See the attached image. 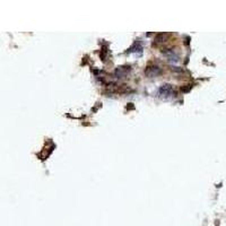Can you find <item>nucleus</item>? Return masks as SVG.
I'll return each instance as SVG.
<instances>
[{
  "label": "nucleus",
  "mask_w": 226,
  "mask_h": 226,
  "mask_svg": "<svg viewBox=\"0 0 226 226\" xmlns=\"http://www.w3.org/2000/svg\"><path fill=\"white\" fill-rule=\"evenodd\" d=\"M173 95V87L170 84H164L158 90V96L163 99H168Z\"/></svg>",
  "instance_id": "nucleus-1"
},
{
  "label": "nucleus",
  "mask_w": 226,
  "mask_h": 226,
  "mask_svg": "<svg viewBox=\"0 0 226 226\" xmlns=\"http://www.w3.org/2000/svg\"><path fill=\"white\" fill-rule=\"evenodd\" d=\"M161 72V68L158 67V66H148L145 70V74L147 77H150V78H154L156 76H158Z\"/></svg>",
  "instance_id": "nucleus-2"
},
{
  "label": "nucleus",
  "mask_w": 226,
  "mask_h": 226,
  "mask_svg": "<svg viewBox=\"0 0 226 226\" xmlns=\"http://www.w3.org/2000/svg\"><path fill=\"white\" fill-rule=\"evenodd\" d=\"M164 54L166 56L167 60L171 62V63H177L179 61V56H178L177 53L174 52L173 50H168V51H165Z\"/></svg>",
  "instance_id": "nucleus-3"
},
{
  "label": "nucleus",
  "mask_w": 226,
  "mask_h": 226,
  "mask_svg": "<svg viewBox=\"0 0 226 226\" xmlns=\"http://www.w3.org/2000/svg\"><path fill=\"white\" fill-rule=\"evenodd\" d=\"M129 72H130V68H129V67H119V68L114 71V75L118 78H122V77H124V76H127Z\"/></svg>",
  "instance_id": "nucleus-4"
},
{
  "label": "nucleus",
  "mask_w": 226,
  "mask_h": 226,
  "mask_svg": "<svg viewBox=\"0 0 226 226\" xmlns=\"http://www.w3.org/2000/svg\"><path fill=\"white\" fill-rule=\"evenodd\" d=\"M167 39V34L166 33H162V34H158L157 36L155 37V43H162L164 42Z\"/></svg>",
  "instance_id": "nucleus-5"
}]
</instances>
